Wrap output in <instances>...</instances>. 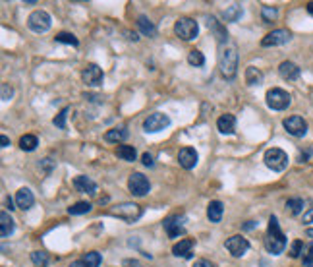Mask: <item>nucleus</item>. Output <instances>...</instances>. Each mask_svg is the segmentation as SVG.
I'll return each instance as SVG.
<instances>
[{"mask_svg":"<svg viewBox=\"0 0 313 267\" xmlns=\"http://www.w3.org/2000/svg\"><path fill=\"white\" fill-rule=\"evenodd\" d=\"M265 248H267L269 254H273V256L282 254L284 248H286V234L280 230L278 219L274 215L269 219L267 234H265Z\"/></svg>","mask_w":313,"mask_h":267,"instance_id":"1","label":"nucleus"},{"mask_svg":"<svg viewBox=\"0 0 313 267\" xmlns=\"http://www.w3.org/2000/svg\"><path fill=\"white\" fill-rule=\"evenodd\" d=\"M219 68L226 80H234L238 72V50L234 44H223L219 52Z\"/></svg>","mask_w":313,"mask_h":267,"instance_id":"2","label":"nucleus"},{"mask_svg":"<svg viewBox=\"0 0 313 267\" xmlns=\"http://www.w3.org/2000/svg\"><path fill=\"white\" fill-rule=\"evenodd\" d=\"M109 215L118 217V219H122V221H126V222H135L139 217H141V215H143V209H141L137 203L124 201V203H120V205L112 207L111 211H109Z\"/></svg>","mask_w":313,"mask_h":267,"instance_id":"3","label":"nucleus"},{"mask_svg":"<svg viewBox=\"0 0 313 267\" xmlns=\"http://www.w3.org/2000/svg\"><path fill=\"white\" fill-rule=\"evenodd\" d=\"M265 101H267V107L273 109V111H286L290 107L292 103V97L288 91L280 88H273L267 91L265 95Z\"/></svg>","mask_w":313,"mask_h":267,"instance_id":"4","label":"nucleus"},{"mask_svg":"<svg viewBox=\"0 0 313 267\" xmlns=\"http://www.w3.org/2000/svg\"><path fill=\"white\" fill-rule=\"evenodd\" d=\"M263 161H265V165H267L269 169L274 171V173H282V171L288 167V155H286L282 149H278V147L267 149Z\"/></svg>","mask_w":313,"mask_h":267,"instance_id":"5","label":"nucleus"},{"mask_svg":"<svg viewBox=\"0 0 313 267\" xmlns=\"http://www.w3.org/2000/svg\"><path fill=\"white\" fill-rule=\"evenodd\" d=\"M174 33L178 35L182 41H192V39L197 37L199 25H197L196 20H192V18H180V20H176V23H174Z\"/></svg>","mask_w":313,"mask_h":267,"instance_id":"6","label":"nucleus"},{"mask_svg":"<svg viewBox=\"0 0 313 267\" xmlns=\"http://www.w3.org/2000/svg\"><path fill=\"white\" fill-rule=\"evenodd\" d=\"M27 25H29V29H31V31H35V33H45V31L50 29L52 20H50L48 12H45V10H35V12H31V14H29V18H27Z\"/></svg>","mask_w":313,"mask_h":267,"instance_id":"7","label":"nucleus"},{"mask_svg":"<svg viewBox=\"0 0 313 267\" xmlns=\"http://www.w3.org/2000/svg\"><path fill=\"white\" fill-rule=\"evenodd\" d=\"M128 188H130V192L134 194L135 198H143L151 190V182H149V178L145 177V175L134 173V175H130V178H128Z\"/></svg>","mask_w":313,"mask_h":267,"instance_id":"8","label":"nucleus"},{"mask_svg":"<svg viewBox=\"0 0 313 267\" xmlns=\"http://www.w3.org/2000/svg\"><path fill=\"white\" fill-rule=\"evenodd\" d=\"M168 124H170L168 114H164V112H153V114H149V116L145 118L143 130L147 134H156V132H160V130H164Z\"/></svg>","mask_w":313,"mask_h":267,"instance_id":"9","label":"nucleus"},{"mask_svg":"<svg viewBox=\"0 0 313 267\" xmlns=\"http://www.w3.org/2000/svg\"><path fill=\"white\" fill-rule=\"evenodd\" d=\"M282 126L294 137H304L308 134V122L302 116H288V118H284Z\"/></svg>","mask_w":313,"mask_h":267,"instance_id":"10","label":"nucleus"},{"mask_svg":"<svg viewBox=\"0 0 313 267\" xmlns=\"http://www.w3.org/2000/svg\"><path fill=\"white\" fill-rule=\"evenodd\" d=\"M103 78H105V74H103V70L97 66V64H87V66L83 68V72H81V80H83V84L89 86V88L101 86V84H103Z\"/></svg>","mask_w":313,"mask_h":267,"instance_id":"11","label":"nucleus"},{"mask_svg":"<svg viewBox=\"0 0 313 267\" xmlns=\"http://www.w3.org/2000/svg\"><path fill=\"white\" fill-rule=\"evenodd\" d=\"M224 246H226V250H228L234 258H242L247 250H249V242H247V238L240 236V234L230 236V238L224 242Z\"/></svg>","mask_w":313,"mask_h":267,"instance_id":"12","label":"nucleus"},{"mask_svg":"<svg viewBox=\"0 0 313 267\" xmlns=\"http://www.w3.org/2000/svg\"><path fill=\"white\" fill-rule=\"evenodd\" d=\"M292 39V33L288 29H274L267 33L263 39H261V44L263 46H278V44H284L288 43Z\"/></svg>","mask_w":313,"mask_h":267,"instance_id":"13","label":"nucleus"},{"mask_svg":"<svg viewBox=\"0 0 313 267\" xmlns=\"http://www.w3.org/2000/svg\"><path fill=\"white\" fill-rule=\"evenodd\" d=\"M184 217H166L164 222H162V226H164V230H166V234L170 236V238H178L180 234H184L186 230H184Z\"/></svg>","mask_w":313,"mask_h":267,"instance_id":"14","label":"nucleus"},{"mask_svg":"<svg viewBox=\"0 0 313 267\" xmlns=\"http://www.w3.org/2000/svg\"><path fill=\"white\" fill-rule=\"evenodd\" d=\"M197 151L194 149V147H184V149H180L178 153V163L180 167H184V169H194L196 165H197Z\"/></svg>","mask_w":313,"mask_h":267,"instance_id":"15","label":"nucleus"},{"mask_svg":"<svg viewBox=\"0 0 313 267\" xmlns=\"http://www.w3.org/2000/svg\"><path fill=\"white\" fill-rule=\"evenodd\" d=\"M74 188H76L78 192H81V194H89V196H95V194H97V184H95L89 177H83V175L76 177Z\"/></svg>","mask_w":313,"mask_h":267,"instance_id":"16","label":"nucleus"},{"mask_svg":"<svg viewBox=\"0 0 313 267\" xmlns=\"http://www.w3.org/2000/svg\"><path fill=\"white\" fill-rule=\"evenodd\" d=\"M278 74H280V78H284V80H288V82H294V80L300 78L302 70L298 68V64H294L290 60H284V62H280V66H278Z\"/></svg>","mask_w":313,"mask_h":267,"instance_id":"17","label":"nucleus"},{"mask_svg":"<svg viewBox=\"0 0 313 267\" xmlns=\"http://www.w3.org/2000/svg\"><path fill=\"white\" fill-rule=\"evenodd\" d=\"M16 203H18L20 209H31L33 203H35L33 192H31L29 188H20V190L16 192Z\"/></svg>","mask_w":313,"mask_h":267,"instance_id":"18","label":"nucleus"},{"mask_svg":"<svg viewBox=\"0 0 313 267\" xmlns=\"http://www.w3.org/2000/svg\"><path fill=\"white\" fill-rule=\"evenodd\" d=\"M194 240L192 238H182L180 242L172 246V254L176 258H192V248H194Z\"/></svg>","mask_w":313,"mask_h":267,"instance_id":"19","label":"nucleus"},{"mask_svg":"<svg viewBox=\"0 0 313 267\" xmlns=\"http://www.w3.org/2000/svg\"><path fill=\"white\" fill-rule=\"evenodd\" d=\"M217 128L223 134H234L236 132V116L234 114H223L219 120H217Z\"/></svg>","mask_w":313,"mask_h":267,"instance_id":"20","label":"nucleus"},{"mask_svg":"<svg viewBox=\"0 0 313 267\" xmlns=\"http://www.w3.org/2000/svg\"><path fill=\"white\" fill-rule=\"evenodd\" d=\"M223 213H224V205L223 201L219 200H213L209 205H207V217L211 222H221L223 219Z\"/></svg>","mask_w":313,"mask_h":267,"instance_id":"21","label":"nucleus"},{"mask_svg":"<svg viewBox=\"0 0 313 267\" xmlns=\"http://www.w3.org/2000/svg\"><path fill=\"white\" fill-rule=\"evenodd\" d=\"M209 29H213V33L217 35V41L221 43V46L223 44H226V41H228V33H226V27H224L221 22H217L215 18H209Z\"/></svg>","mask_w":313,"mask_h":267,"instance_id":"22","label":"nucleus"},{"mask_svg":"<svg viewBox=\"0 0 313 267\" xmlns=\"http://www.w3.org/2000/svg\"><path fill=\"white\" fill-rule=\"evenodd\" d=\"M242 14H244L242 4H240V2H234V4H230L223 12V18L226 22H238V20L242 18Z\"/></svg>","mask_w":313,"mask_h":267,"instance_id":"23","label":"nucleus"},{"mask_svg":"<svg viewBox=\"0 0 313 267\" xmlns=\"http://www.w3.org/2000/svg\"><path fill=\"white\" fill-rule=\"evenodd\" d=\"M14 226H16V222L12 219V215L4 211L0 215V234H2V238H8L14 232Z\"/></svg>","mask_w":313,"mask_h":267,"instance_id":"24","label":"nucleus"},{"mask_svg":"<svg viewBox=\"0 0 313 267\" xmlns=\"http://www.w3.org/2000/svg\"><path fill=\"white\" fill-rule=\"evenodd\" d=\"M137 27H139V31H141L143 35H147V37H155L156 35L155 23L151 22L147 16H139V18H137Z\"/></svg>","mask_w":313,"mask_h":267,"instance_id":"25","label":"nucleus"},{"mask_svg":"<svg viewBox=\"0 0 313 267\" xmlns=\"http://www.w3.org/2000/svg\"><path fill=\"white\" fill-rule=\"evenodd\" d=\"M128 130L126 128H112L109 132L105 134V139L107 141H111V143H120V141H124V139H128Z\"/></svg>","mask_w":313,"mask_h":267,"instance_id":"26","label":"nucleus"},{"mask_svg":"<svg viewBox=\"0 0 313 267\" xmlns=\"http://www.w3.org/2000/svg\"><path fill=\"white\" fill-rule=\"evenodd\" d=\"M263 82V72L259 68L249 66L246 68V84L247 86H259Z\"/></svg>","mask_w":313,"mask_h":267,"instance_id":"27","label":"nucleus"},{"mask_svg":"<svg viewBox=\"0 0 313 267\" xmlns=\"http://www.w3.org/2000/svg\"><path fill=\"white\" fill-rule=\"evenodd\" d=\"M37 145H39V139L33 134H25V135L20 137V147H22L23 151H35Z\"/></svg>","mask_w":313,"mask_h":267,"instance_id":"28","label":"nucleus"},{"mask_svg":"<svg viewBox=\"0 0 313 267\" xmlns=\"http://www.w3.org/2000/svg\"><path fill=\"white\" fill-rule=\"evenodd\" d=\"M116 155L120 157L122 161L134 163L135 157H137V151H135V147H132V145H118V149H116Z\"/></svg>","mask_w":313,"mask_h":267,"instance_id":"29","label":"nucleus"},{"mask_svg":"<svg viewBox=\"0 0 313 267\" xmlns=\"http://www.w3.org/2000/svg\"><path fill=\"white\" fill-rule=\"evenodd\" d=\"M91 203L87 201H78V203H74L72 207H68V213L70 215H85V213H89L91 211Z\"/></svg>","mask_w":313,"mask_h":267,"instance_id":"30","label":"nucleus"},{"mask_svg":"<svg viewBox=\"0 0 313 267\" xmlns=\"http://www.w3.org/2000/svg\"><path fill=\"white\" fill-rule=\"evenodd\" d=\"M54 41L56 43H64V44H72V46H78L79 41H78V37L74 35V33H68V31H60L56 37H54Z\"/></svg>","mask_w":313,"mask_h":267,"instance_id":"31","label":"nucleus"},{"mask_svg":"<svg viewBox=\"0 0 313 267\" xmlns=\"http://www.w3.org/2000/svg\"><path fill=\"white\" fill-rule=\"evenodd\" d=\"M31 262L37 267H46L48 266V254L43 250H35V252H31Z\"/></svg>","mask_w":313,"mask_h":267,"instance_id":"32","label":"nucleus"},{"mask_svg":"<svg viewBox=\"0 0 313 267\" xmlns=\"http://www.w3.org/2000/svg\"><path fill=\"white\" fill-rule=\"evenodd\" d=\"M188 62L192 64V66L199 68L205 64V56H203L201 50H197V48H194V50H190V54H188Z\"/></svg>","mask_w":313,"mask_h":267,"instance_id":"33","label":"nucleus"},{"mask_svg":"<svg viewBox=\"0 0 313 267\" xmlns=\"http://www.w3.org/2000/svg\"><path fill=\"white\" fill-rule=\"evenodd\" d=\"M70 111H72V107H64L62 111L54 116L52 124H54L56 128H60V130H66V118H68V112H70Z\"/></svg>","mask_w":313,"mask_h":267,"instance_id":"34","label":"nucleus"},{"mask_svg":"<svg viewBox=\"0 0 313 267\" xmlns=\"http://www.w3.org/2000/svg\"><path fill=\"white\" fill-rule=\"evenodd\" d=\"M304 200L302 198H294V200H288L286 201V209L290 211L292 215H300L302 213V209H304Z\"/></svg>","mask_w":313,"mask_h":267,"instance_id":"35","label":"nucleus"},{"mask_svg":"<svg viewBox=\"0 0 313 267\" xmlns=\"http://www.w3.org/2000/svg\"><path fill=\"white\" fill-rule=\"evenodd\" d=\"M261 18H263V22H274L276 18H278V10L274 8V6H263L261 8Z\"/></svg>","mask_w":313,"mask_h":267,"instance_id":"36","label":"nucleus"},{"mask_svg":"<svg viewBox=\"0 0 313 267\" xmlns=\"http://www.w3.org/2000/svg\"><path fill=\"white\" fill-rule=\"evenodd\" d=\"M83 262H85L89 267H99L101 266V262H103V258H101L99 252H89V254L83 256Z\"/></svg>","mask_w":313,"mask_h":267,"instance_id":"37","label":"nucleus"},{"mask_svg":"<svg viewBox=\"0 0 313 267\" xmlns=\"http://www.w3.org/2000/svg\"><path fill=\"white\" fill-rule=\"evenodd\" d=\"M304 254V242L302 240H294L290 246V258H300Z\"/></svg>","mask_w":313,"mask_h":267,"instance_id":"38","label":"nucleus"},{"mask_svg":"<svg viewBox=\"0 0 313 267\" xmlns=\"http://www.w3.org/2000/svg\"><path fill=\"white\" fill-rule=\"evenodd\" d=\"M302 264H304V267H313V244L308 246V250H306V254H304Z\"/></svg>","mask_w":313,"mask_h":267,"instance_id":"39","label":"nucleus"},{"mask_svg":"<svg viewBox=\"0 0 313 267\" xmlns=\"http://www.w3.org/2000/svg\"><path fill=\"white\" fill-rule=\"evenodd\" d=\"M12 93H14V91H12V88H10L8 84H2V101H8V99L12 97Z\"/></svg>","mask_w":313,"mask_h":267,"instance_id":"40","label":"nucleus"},{"mask_svg":"<svg viewBox=\"0 0 313 267\" xmlns=\"http://www.w3.org/2000/svg\"><path fill=\"white\" fill-rule=\"evenodd\" d=\"M141 163H143L145 167H153V165H155L153 155H151V153H143V157H141Z\"/></svg>","mask_w":313,"mask_h":267,"instance_id":"41","label":"nucleus"},{"mask_svg":"<svg viewBox=\"0 0 313 267\" xmlns=\"http://www.w3.org/2000/svg\"><path fill=\"white\" fill-rule=\"evenodd\" d=\"M194 267H215V264H211L209 260H197V262L194 264Z\"/></svg>","mask_w":313,"mask_h":267,"instance_id":"42","label":"nucleus"},{"mask_svg":"<svg viewBox=\"0 0 313 267\" xmlns=\"http://www.w3.org/2000/svg\"><path fill=\"white\" fill-rule=\"evenodd\" d=\"M304 222H306V224L313 222V207H312V209H308V211L304 213Z\"/></svg>","mask_w":313,"mask_h":267,"instance_id":"43","label":"nucleus"},{"mask_svg":"<svg viewBox=\"0 0 313 267\" xmlns=\"http://www.w3.org/2000/svg\"><path fill=\"white\" fill-rule=\"evenodd\" d=\"M68 267H89V266H87L83 260H78V262H72V264H70Z\"/></svg>","mask_w":313,"mask_h":267,"instance_id":"44","label":"nucleus"},{"mask_svg":"<svg viewBox=\"0 0 313 267\" xmlns=\"http://www.w3.org/2000/svg\"><path fill=\"white\" fill-rule=\"evenodd\" d=\"M0 141H2V147H8V145H10V139H8V135H4V134H2Z\"/></svg>","mask_w":313,"mask_h":267,"instance_id":"45","label":"nucleus"},{"mask_svg":"<svg viewBox=\"0 0 313 267\" xmlns=\"http://www.w3.org/2000/svg\"><path fill=\"white\" fill-rule=\"evenodd\" d=\"M6 205H8V209H10V211H12V209H16V207H14V201H12V198H6Z\"/></svg>","mask_w":313,"mask_h":267,"instance_id":"46","label":"nucleus"},{"mask_svg":"<svg viewBox=\"0 0 313 267\" xmlns=\"http://www.w3.org/2000/svg\"><path fill=\"white\" fill-rule=\"evenodd\" d=\"M306 8H308V14H310V16H313V2H310Z\"/></svg>","mask_w":313,"mask_h":267,"instance_id":"47","label":"nucleus"},{"mask_svg":"<svg viewBox=\"0 0 313 267\" xmlns=\"http://www.w3.org/2000/svg\"><path fill=\"white\" fill-rule=\"evenodd\" d=\"M308 236H312L313 238V228H308Z\"/></svg>","mask_w":313,"mask_h":267,"instance_id":"48","label":"nucleus"}]
</instances>
